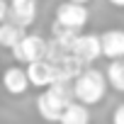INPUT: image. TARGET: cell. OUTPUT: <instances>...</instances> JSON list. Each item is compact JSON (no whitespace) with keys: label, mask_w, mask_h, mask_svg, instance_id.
Returning a JSON list of instances; mask_svg holds the SVG:
<instances>
[{"label":"cell","mask_w":124,"mask_h":124,"mask_svg":"<svg viewBox=\"0 0 124 124\" xmlns=\"http://www.w3.org/2000/svg\"><path fill=\"white\" fill-rule=\"evenodd\" d=\"M76 100L73 80H56L54 85L44 88L37 97V112L44 122H61L63 109Z\"/></svg>","instance_id":"obj_1"},{"label":"cell","mask_w":124,"mask_h":124,"mask_svg":"<svg viewBox=\"0 0 124 124\" xmlns=\"http://www.w3.org/2000/svg\"><path fill=\"white\" fill-rule=\"evenodd\" d=\"M107 73L97 71V68H85L76 80H73V93H76V100L93 107V105H100L107 95Z\"/></svg>","instance_id":"obj_2"},{"label":"cell","mask_w":124,"mask_h":124,"mask_svg":"<svg viewBox=\"0 0 124 124\" xmlns=\"http://www.w3.org/2000/svg\"><path fill=\"white\" fill-rule=\"evenodd\" d=\"M88 17H90V12H88L85 3L63 0V3L56 8V20H54V22L63 24V27H68V29H73V32H80V29L88 24Z\"/></svg>","instance_id":"obj_3"},{"label":"cell","mask_w":124,"mask_h":124,"mask_svg":"<svg viewBox=\"0 0 124 124\" xmlns=\"http://www.w3.org/2000/svg\"><path fill=\"white\" fill-rule=\"evenodd\" d=\"M49 54V41L39 34H24L22 41L12 49V56L20 61V63H32V61H39V58H46Z\"/></svg>","instance_id":"obj_4"},{"label":"cell","mask_w":124,"mask_h":124,"mask_svg":"<svg viewBox=\"0 0 124 124\" xmlns=\"http://www.w3.org/2000/svg\"><path fill=\"white\" fill-rule=\"evenodd\" d=\"M27 76H29V83L32 88H49L58 80V68L54 61L49 58H39V61H32V63H27Z\"/></svg>","instance_id":"obj_5"},{"label":"cell","mask_w":124,"mask_h":124,"mask_svg":"<svg viewBox=\"0 0 124 124\" xmlns=\"http://www.w3.org/2000/svg\"><path fill=\"white\" fill-rule=\"evenodd\" d=\"M71 51L83 61V63H95L100 56H105L102 54V37L100 34H80L78 32V37L73 39Z\"/></svg>","instance_id":"obj_6"},{"label":"cell","mask_w":124,"mask_h":124,"mask_svg":"<svg viewBox=\"0 0 124 124\" xmlns=\"http://www.w3.org/2000/svg\"><path fill=\"white\" fill-rule=\"evenodd\" d=\"M29 76H27V68H20V66H10L3 71V88L8 95H24L29 90Z\"/></svg>","instance_id":"obj_7"},{"label":"cell","mask_w":124,"mask_h":124,"mask_svg":"<svg viewBox=\"0 0 124 124\" xmlns=\"http://www.w3.org/2000/svg\"><path fill=\"white\" fill-rule=\"evenodd\" d=\"M10 22L20 27H29L37 20V0H20V3H10Z\"/></svg>","instance_id":"obj_8"},{"label":"cell","mask_w":124,"mask_h":124,"mask_svg":"<svg viewBox=\"0 0 124 124\" xmlns=\"http://www.w3.org/2000/svg\"><path fill=\"white\" fill-rule=\"evenodd\" d=\"M102 37V54L105 58H124V29H107L100 34Z\"/></svg>","instance_id":"obj_9"},{"label":"cell","mask_w":124,"mask_h":124,"mask_svg":"<svg viewBox=\"0 0 124 124\" xmlns=\"http://www.w3.org/2000/svg\"><path fill=\"white\" fill-rule=\"evenodd\" d=\"M24 34H27L24 27H20V24H15V22H10V20L0 22V46H5V49L12 51V49L22 41Z\"/></svg>","instance_id":"obj_10"},{"label":"cell","mask_w":124,"mask_h":124,"mask_svg":"<svg viewBox=\"0 0 124 124\" xmlns=\"http://www.w3.org/2000/svg\"><path fill=\"white\" fill-rule=\"evenodd\" d=\"M58 124H90V109H88V105L73 100L63 109V117H61Z\"/></svg>","instance_id":"obj_11"},{"label":"cell","mask_w":124,"mask_h":124,"mask_svg":"<svg viewBox=\"0 0 124 124\" xmlns=\"http://www.w3.org/2000/svg\"><path fill=\"white\" fill-rule=\"evenodd\" d=\"M107 80H109V88H114L117 93H124V58H114L109 61L107 66Z\"/></svg>","instance_id":"obj_12"},{"label":"cell","mask_w":124,"mask_h":124,"mask_svg":"<svg viewBox=\"0 0 124 124\" xmlns=\"http://www.w3.org/2000/svg\"><path fill=\"white\" fill-rule=\"evenodd\" d=\"M112 124H124V102L114 107V112H112Z\"/></svg>","instance_id":"obj_13"},{"label":"cell","mask_w":124,"mask_h":124,"mask_svg":"<svg viewBox=\"0 0 124 124\" xmlns=\"http://www.w3.org/2000/svg\"><path fill=\"white\" fill-rule=\"evenodd\" d=\"M10 17V0H0V22Z\"/></svg>","instance_id":"obj_14"},{"label":"cell","mask_w":124,"mask_h":124,"mask_svg":"<svg viewBox=\"0 0 124 124\" xmlns=\"http://www.w3.org/2000/svg\"><path fill=\"white\" fill-rule=\"evenodd\" d=\"M109 5H114V8H124V0H107Z\"/></svg>","instance_id":"obj_15"},{"label":"cell","mask_w":124,"mask_h":124,"mask_svg":"<svg viewBox=\"0 0 124 124\" xmlns=\"http://www.w3.org/2000/svg\"><path fill=\"white\" fill-rule=\"evenodd\" d=\"M76 3H90V0H76Z\"/></svg>","instance_id":"obj_16"},{"label":"cell","mask_w":124,"mask_h":124,"mask_svg":"<svg viewBox=\"0 0 124 124\" xmlns=\"http://www.w3.org/2000/svg\"><path fill=\"white\" fill-rule=\"evenodd\" d=\"M10 3H20V0H10Z\"/></svg>","instance_id":"obj_17"}]
</instances>
